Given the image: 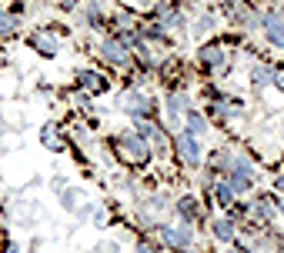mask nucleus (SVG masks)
Listing matches in <instances>:
<instances>
[{"label": "nucleus", "instance_id": "15", "mask_svg": "<svg viewBox=\"0 0 284 253\" xmlns=\"http://www.w3.org/2000/svg\"><path fill=\"white\" fill-rule=\"evenodd\" d=\"M4 253H17V246H14V243H7V250H4Z\"/></svg>", "mask_w": 284, "mask_h": 253}, {"label": "nucleus", "instance_id": "3", "mask_svg": "<svg viewBox=\"0 0 284 253\" xmlns=\"http://www.w3.org/2000/svg\"><path fill=\"white\" fill-rule=\"evenodd\" d=\"M161 237L167 240L170 246H178V250H184V246L191 243V233H187V230H170V227H164V230H161Z\"/></svg>", "mask_w": 284, "mask_h": 253}, {"label": "nucleus", "instance_id": "12", "mask_svg": "<svg viewBox=\"0 0 284 253\" xmlns=\"http://www.w3.org/2000/svg\"><path fill=\"white\" fill-rule=\"evenodd\" d=\"M214 197H218L221 203H231V187H224V183H218V187H214Z\"/></svg>", "mask_w": 284, "mask_h": 253}, {"label": "nucleus", "instance_id": "5", "mask_svg": "<svg viewBox=\"0 0 284 253\" xmlns=\"http://www.w3.org/2000/svg\"><path fill=\"white\" fill-rule=\"evenodd\" d=\"M104 57L114 60V63H124L127 60V50H124V44H117V40H107L104 44Z\"/></svg>", "mask_w": 284, "mask_h": 253}, {"label": "nucleus", "instance_id": "6", "mask_svg": "<svg viewBox=\"0 0 284 253\" xmlns=\"http://www.w3.org/2000/svg\"><path fill=\"white\" fill-rule=\"evenodd\" d=\"M33 44H37V50H41V54H47V57L57 54V40L44 37V33H37V37H33Z\"/></svg>", "mask_w": 284, "mask_h": 253}, {"label": "nucleus", "instance_id": "2", "mask_svg": "<svg viewBox=\"0 0 284 253\" xmlns=\"http://www.w3.org/2000/svg\"><path fill=\"white\" fill-rule=\"evenodd\" d=\"M178 153L187 160V163H197V160H201V150H197L194 137H181V140H178Z\"/></svg>", "mask_w": 284, "mask_h": 253}, {"label": "nucleus", "instance_id": "9", "mask_svg": "<svg viewBox=\"0 0 284 253\" xmlns=\"http://www.w3.org/2000/svg\"><path fill=\"white\" fill-rule=\"evenodd\" d=\"M194 200H181V203H178V210H181V217H184V220H194V214H197V210H194Z\"/></svg>", "mask_w": 284, "mask_h": 253}, {"label": "nucleus", "instance_id": "10", "mask_svg": "<svg viewBox=\"0 0 284 253\" xmlns=\"http://www.w3.org/2000/svg\"><path fill=\"white\" fill-rule=\"evenodd\" d=\"M81 83H84V87H90V90H100V87H104V80H100V77H94V73H84V77H81Z\"/></svg>", "mask_w": 284, "mask_h": 253}, {"label": "nucleus", "instance_id": "14", "mask_svg": "<svg viewBox=\"0 0 284 253\" xmlns=\"http://www.w3.org/2000/svg\"><path fill=\"white\" fill-rule=\"evenodd\" d=\"M274 80H277V87H284V73H277V77H274Z\"/></svg>", "mask_w": 284, "mask_h": 253}, {"label": "nucleus", "instance_id": "8", "mask_svg": "<svg viewBox=\"0 0 284 253\" xmlns=\"http://www.w3.org/2000/svg\"><path fill=\"white\" fill-rule=\"evenodd\" d=\"M187 126H191V134H204L207 126H204V117L197 110H187Z\"/></svg>", "mask_w": 284, "mask_h": 253}, {"label": "nucleus", "instance_id": "1", "mask_svg": "<svg viewBox=\"0 0 284 253\" xmlns=\"http://www.w3.org/2000/svg\"><path fill=\"white\" fill-rule=\"evenodd\" d=\"M121 147H124V157L127 160H147V147H144V140H140V137H124L121 140Z\"/></svg>", "mask_w": 284, "mask_h": 253}, {"label": "nucleus", "instance_id": "4", "mask_svg": "<svg viewBox=\"0 0 284 253\" xmlns=\"http://www.w3.org/2000/svg\"><path fill=\"white\" fill-rule=\"evenodd\" d=\"M264 30H268V40L274 47H284V27L277 24L274 17H264Z\"/></svg>", "mask_w": 284, "mask_h": 253}, {"label": "nucleus", "instance_id": "7", "mask_svg": "<svg viewBox=\"0 0 284 253\" xmlns=\"http://www.w3.org/2000/svg\"><path fill=\"white\" fill-rule=\"evenodd\" d=\"M214 237L224 240V243L234 237V227H231V220H218V223H214Z\"/></svg>", "mask_w": 284, "mask_h": 253}, {"label": "nucleus", "instance_id": "13", "mask_svg": "<svg viewBox=\"0 0 284 253\" xmlns=\"http://www.w3.org/2000/svg\"><path fill=\"white\" fill-rule=\"evenodd\" d=\"M254 73H258V77H254V80H258V83H264V80H271V77H274V73H271V70H264V67H258V70H254Z\"/></svg>", "mask_w": 284, "mask_h": 253}, {"label": "nucleus", "instance_id": "11", "mask_svg": "<svg viewBox=\"0 0 284 253\" xmlns=\"http://www.w3.org/2000/svg\"><path fill=\"white\" fill-rule=\"evenodd\" d=\"M14 30H17V20L7 14H0V33H14Z\"/></svg>", "mask_w": 284, "mask_h": 253}, {"label": "nucleus", "instance_id": "16", "mask_svg": "<svg viewBox=\"0 0 284 253\" xmlns=\"http://www.w3.org/2000/svg\"><path fill=\"white\" fill-rule=\"evenodd\" d=\"M281 190H284V180H281Z\"/></svg>", "mask_w": 284, "mask_h": 253}]
</instances>
